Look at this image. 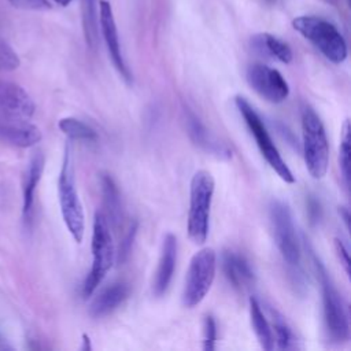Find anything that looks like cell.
Wrapping results in <instances>:
<instances>
[{
    "label": "cell",
    "mask_w": 351,
    "mask_h": 351,
    "mask_svg": "<svg viewBox=\"0 0 351 351\" xmlns=\"http://www.w3.org/2000/svg\"><path fill=\"white\" fill-rule=\"evenodd\" d=\"M215 181L210 171L197 170L191 180L189 208H188V237L195 244L207 240L210 229V210Z\"/></svg>",
    "instance_id": "6da1fadb"
},
{
    "label": "cell",
    "mask_w": 351,
    "mask_h": 351,
    "mask_svg": "<svg viewBox=\"0 0 351 351\" xmlns=\"http://www.w3.org/2000/svg\"><path fill=\"white\" fill-rule=\"evenodd\" d=\"M90 250L92 267L82 285L84 298H89L99 288L107 271L111 269L115 258V248L110 232V223L103 211H96L93 218Z\"/></svg>",
    "instance_id": "7a4b0ae2"
},
{
    "label": "cell",
    "mask_w": 351,
    "mask_h": 351,
    "mask_svg": "<svg viewBox=\"0 0 351 351\" xmlns=\"http://www.w3.org/2000/svg\"><path fill=\"white\" fill-rule=\"evenodd\" d=\"M292 26L332 63L339 64L346 60V40L329 21L314 15H302L292 21Z\"/></svg>",
    "instance_id": "3957f363"
},
{
    "label": "cell",
    "mask_w": 351,
    "mask_h": 351,
    "mask_svg": "<svg viewBox=\"0 0 351 351\" xmlns=\"http://www.w3.org/2000/svg\"><path fill=\"white\" fill-rule=\"evenodd\" d=\"M302 137L307 171L313 178L319 180L328 171L329 145L325 126L310 106H304L302 110Z\"/></svg>",
    "instance_id": "277c9868"
},
{
    "label": "cell",
    "mask_w": 351,
    "mask_h": 351,
    "mask_svg": "<svg viewBox=\"0 0 351 351\" xmlns=\"http://www.w3.org/2000/svg\"><path fill=\"white\" fill-rule=\"evenodd\" d=\"M58 196L60 204V213L63 222L77 243H81L84 239L85 230V217L82 204L75 188L74 167L71 160L70 148H64L63 162L58 178Z\"/></svg>",
    "instance_id": "5b68a950"
},
{
    "label": "cell",
    "mask_w": 351,
    "mask_h": 351,
    "mask_svg": "<svg viewBox=\"0 0 351 351\" xmlns=\"http://www.w3.org/2000/svg\"><path fill=\"white\" fill-rule=\"evenodd\" d=\"M313 262L315 266L317 276L319 278L321 291H322V310H324V322L328 332V336L335 343H344L350 337V325L346 303L332 282L325 266L321 261L311 254Z\"/></svg>",
    "instance_id": "8992f818"
},
{
    "label": "cell",
    "mask_w": 351,
    "mask_h": 351,
    "mask_svg": "<svg viewBox=\"0 0 351 351\" xmlns=\"http://www.w3.org/2000/svg\"><path fill=\"white\" fill-rule=\"evenodd\" d=\"M234 104H236L240 115L243 117L247 128L250 129L251 134L254 136L256 145H258L262 156L267 162V165L277 173V176L282 181H285L288 184H293L295 177H293L291 169L288 167V165L285 163V160L282 159L280 151L274 145L259 114L254 110V107L243 96H236Z\"/></svg>",
    "instance_id": "52a82bcc"
},
{
    "label": "cell",
    "mask_w": 351,
    "mask_h": 351,
    "mask_svg": "<svg viewBox=\"0 0 351 351\" xmlns=\"http://www.w3.org/2000/svg\"><path fill=\"white\" fill-rule=\"evenodd\" d=\"M217 270V254L213 248L204 247L199 250L189 262L182 292L185 307L197 306L208 293Z\"/></svg>",
    "instance_id": "ba28073f"
},
{
    "label": "cell",
    "mask_w": 351,
    "mask_h": 351,
    "mask_svg": "<svg viewBox=\"0 0 351 351\" xmlns=\"http://www.w3.org/2000/svg\"><path fill=\"white\" fill-rule=\"evenodd\" d=\"M269 218L274 241L282 259L291 266H298L302 250L289 206L280 199H273L269 206Z\"/></svg>",
    "instance_id": "9c48e42d"
},
{
    "label": "cell",
    "mask_w": 351,
    "mask_h": 351,
    "mask_svg": "<svg viewBox=\"0 0 351 351\" xmlns=\"http://www.w3.org/2000/svg\"><path fill=\"white\" fill-rule=\"evenodd\" d=\"M245 77L250 86L270 103H281L289 95V85L281 73L263 63L250 64Z\"/></svg>",
    "instance_id": "30bf717a"
},
{
    "label": "cell",
    "mask_w": 351,
    "mask_h": 351,
    "mask_svg": "<svg viewBox=\"0 0 351 351\" xmlns=\"http://www.w3.org/2000/svg\"><path fill=\"white\" fill-rule=\"evenodd\" d=\"M184 123L189 138L200 149L221 160H228L232 158V149L229 145L221 141L210 129H207L202 119L189 108H184Z\"/></svg>",
    "instance_id": "8fae6325"
},
{
    "label": "cell",
    "mask_w": 351,
    "mask_h": 351,
    "mask_svg": "<svg viewBox=\"0 0 351 351\" xmlns=\"http://www.w3.org/2000/svg\"><path fill=\"white\" fill-rule=\"evenodd\" d=\"M99 19H100V29L101 34L107 47V51L110 53V58L112 60V64L115 66L117 71L121 74V77L126 81H132V74L129 71V67L125 63V59L122 56L121 45H119V37H118V29L114 19L112 7L107 0H100L99 3Z\"/></svg>",
    "instance_id": "7c38bea8"
},
{
    "label": "cell",
    "mask_w": 351,
    "mask_h": 351,
    "mask_svg": "<svg viewBox=\"0 0 351 351\" xmlns=\"http://www.w3.org/2000/svg\"><path fill=\"white\" fill-rule=\"evenodd\" d=\"M36 110L32 96L18 84L0 81V115L29 119Z\"/></svg>",
    "instance_id": "4fadbf2b"
},
{
    "label": "cell",
    "mask_w": 351,
    "mask_h": 351,
    "mask_svg": "<svg viewBox=\"0 0 351 351\" xmlns=\"http://www.w3.org/2000/svg\"><path fill=\"white\" fill-rule=\"evenodd\" d=\"M41 137V130L27 119L0 115V141L27 148L37 144Z\"/></svg>",
    "instance_id": "5bb4252c"
},
{
    "label": "cell",
    "mask_w": 351,
    "mask_h": 351,
    "mask_svg": "<svg viewBox=\"0 0 351 351\" xmlns=\"http://www.w3.org/2000/svg\"><path fill=\"white\" fill-rule=\"evenodd\" d=\"M177 262V239L173 233H167L163 237L160 255L156 266V271L152 281V292L155 296H162L173 278L174 267Z\"/></svg>",
    "instance_id": "9a60e30c"
},
{
    "label": "cell",
    "mask_w": 351,
    "mask_h": 351,
    "mask_svg": "<svg viewBox=\"0 0 351 351\" xmlns=\"http://www.w3.org/2000/svg\"><path fill=\"white\" fill-rule=\"evenodd\" d=\"M221 261L223 274L233 288L244 291L255 282V274L252 271V267L243 255L228 250L222 252Z\"/></svg>",
    "instance_id": "2e32d148"
},
{
    "label": "cell",
    "mask_w": 351,
    "mask_h": 351,
    "mask_svg": "<svg viewBox=\"0 0 351 351\" xmlns=\"http://www.w3.org/2000/svg\"><path fill=\"white\" fill-rule=\"evenodd\" d=\"M130 293V287L125 281H115L103 288L93 299L89 313L93 318L104 317L118 308Z\"/></svg>",
    "instance_id": "e0dca14e"
},
{
    "label": "cell",
    "mask_w": 351,
    "mask_h": 351,
    "mask_svg": "<svg viewBox=\"0 0 351 351\" xmlns=\"http://www.w3.org/2000/svg\"><path fill=\"white\" fill-rule=\"evenodd\" d=\"M45 158L44 154L38 149L33 154L30 158V162L27 165L26 176H25V184H23V217L27 221V218L32 214L33 204H34V195L37 185L41 180L43 171H44Z\"/></svg>",
    "instance_id": "ac0fdd59"
},
{
    "label": "cell",
    "mask_w": 351,
    "mask_h": 351,
    "mask_svg": "<svg viewBox=\"0 0 351 351\" xmlns=\"http://www.w3.org/2000/svg\"><path fill=\"white\" fill-rule=\"evenodd\" d=\"M252 47L255 48V51H258L259 53L277 59L281 63H291L293 53L291 47L280 40L278 37L270 34V33H261L254 36L252 38Z\"/></svg>",
    "instance_id": "d6986e66"
},
{
    "label": "cell",
    "mask_w": 351,
    "mask_h": 351,
    "mask_svg": "<svg viewBox=\"0 0 351 351\" xmlns=\"http://www.w3.org/2000/svg\"><path fill=\"white\" fill-rule=\"evenodd\" d=\"M250 318H251V325L255 332V336L261 344V347L266 351H270L274 348V335L273 329L266 319L262 307L256 298L251 296L250 298Z\"/></svg>",
    "instance_id": "ffe728a7"
},
{
    "label": "cell",
    "mask_w": 351,
    "mask_h": 351,
    "mask_svg": "<svg viewBox=\"0 0 351 351\" xmlns=\"http://www.w3.org/2000/svg\"><path fill=\"white\" fill-rule=\"evenodd\" d=\"M100 184H101V193H103V202L107 210L108 217L106 215V218L117 225L119 218H121V196H119V191L118 186L115 184V181L112 180V177L110 174H101L100 177Z\"/></svg>",
    "instance_id": "44dd1931"
},
{
    "label": "cell",
    "mask_w": 351,
    "mask_h": 351,
    "mask_svg": "<svg viewBox=\"0 0 351 351\" xmlns=\"http://www.w3.org/2000/svg\"><path fill=\"white\" fill-rule=\"evenodd\" d=\"M59 129L71 140L78 141H95L97 138V133L85 122L74 118V117H64L58 123Z\"/></svg>",
    "instance_id": "7402d4cb"
},
{
    "label": "cell",
    "mask_w": 351,
    "mask_h": 351,
    "mask_svg": "<svg viewBox=\"0 0 351 351\" xmlns=\"http://www.w3.org/2000/svg\"><path fill=\"white\" fill-rule=\"evenodd\" d=\"M273 315V326H274V335H276V343L280 350H292L296 348V337L285 321V318L277 313L276 310H270Z\"/></svg>",
    "instance_id": "603a6c76"
},
{
    "label": "cell",
    "mask_w": 351,
    "mask_h": 351,
    "mask_svg": "<svg viewBox=\"0 0 351 351\" xmlns=\"http://www.w3.org/2000/svg\"><path fill=\"white\" fill-rule=\"evenodd\" d=\"M350 121L346 119L341 126L340 147H339V167L346 186H350Z\"/></svg>",
    "instance_id": "cb8c5ba5"
},
{
    "label": "cell",
    "mask_w": 351,
    "mask_h": 351,
    "mask_svg": "<svg viewBox=\"0 0 351 351\" xmlns=\"http://www.w3.org/2000/svg\"><path fill=\"white\" fill-rule=\"evenodd\" d=\"M19 63L21 62L15 51L3 38H0V70H15L19 67Z\"/></svg>",
    "instance_id": "d4e9b609"
},
{
    "label": "cell",
    "mask_w": 351,
    "mask_h": 351,
    "mask_svg": "<svg viewBox=\"0 0 351 351\" xmlns=\"http://www.w3.org/2000/svg\"><path fill=\"white\" fill-rule=\"evenodd\" d=\"M217 340V324L213 315H206L203 321V350L213 351Z\"/></svg>",
    "instance_id": "484cf974"
},
{
    "label": "cell",
    "mask_w": 351,
    "mask_h": 351,
    "mask_svg": "<svg viewBox=\"0 0 351 351\" xmlns=\"http://www.w3.org/2000/svg\"><path fill=\"white\" fill-rule=\"evenodd\" d=\"M85 36H86V43H88L90 47H95V43H96V16H95L93 0H86Z\"/></svg>",
    "instance_id": "4316f807"
},
{
    "label": "cell",
    "mask_w": 351,
    "mask_h": 351,
    "mask_svg": "<svg viewBox=\"0 0 351 351\" xmlns=\"http://www.w3.org/2000/svg\"><path fill=\"white\" fill-rule=\"evenodd\" d=\"M136 233H137V222L134 221L133 223H130L128 232L125 233L121 244H119V251H118V262H123L128 255L130 254V250H132V244H133V240L136 237Z\"/></svg>",
    "instance_id": "83f0119b"
},
{
    "label": "cell",
    "mask_w": 351,
    "mask_h": 351,
    "mask_svg": "<svg viewBox=\"0 0 351 351\" xmlns=\"http://www.w3.org/2000/svg\"><path fill=\"white\" fill-rule=\"evenodd\" d=\"M15 8L33 10V11H47L51 8L48 0H8Z\"/></svg>",
    "instance_id": "f1b7e54d"
},
{
    "label": "cell",
    "mask_w": 351,
    "mask_h": 351,
    "mask_svg": "<svg viewBox=\"0 0 351 351\" xmlns=\"http://www.w3.org/2000/svg\"><path fill=\"white\" fill-rule=\"evenodd\" d=\"M335 250L346 274L350 276V254L346 244L340 239H335Z\"/></svg>",
    "instance_id": "f546056e"
},
{
    "label": "cell",
    "mask_w": 351,
    "mask_h": 351,
    "mask_svg": "<svg viewBox=\"0 0 351 351\" xmlns=\"http://www.w3.org/2000/svg\"><path fill=\"white\" fill-rule=\"evenodd\" d=\"M308 211H310V215L313 218V221H318V218L321 217V207H319V203L315 200V199H310L308 202Z\"/></svg>",
    "instance_id": "4dcf8cb0"
},
{
    "label": "cell",
    "mask_w": 351,
    "mask_h": 351,
    "mask_svg": "<svg viewBox=\"0 0 351 351\" xmlns=\"http://www.w3.org/2000/svg\"><path fill=\"white\" fill-rule=\"evenodd\" d=\"M339 214H340V217H341V219H343L346 228L348 229V228H350V211H348V208H347V207H343V206L339 207Z\"/></svg>",
    "instance_id": "1f68e13d"
},
{
    "label": "cell",
    "mask_w": 351,
    "mask_h": 351,
    "mask_svg": "<svg viewBox=\"0 0 351 351\" xmlns=\"http://www.w3.org/2000/svg\"><path fill=\"white\" fill-rule=\"evenodd\" d=\"M82 341H84V346L81 347V350H90L92 346H90V339L88 335H82Z\"/></svg>",
    "instance_id": "d6a6232c"
},
{
    "label": "cell",
    "mask_w": 351,
    "mask_h": 351,
    "mask_svg": "<svg viewBox=\"0 0 351 351\" xmlns=\"http://www.w3.org/2000/svg\"><path fill=\"white\" fill-rule=\"evenodd\" d=\"M56 4H59V5H62V7H66V5H69L73 0H53Z\"/></svg>",
    "instance_id": "836d02e7"
}]
</instances>
